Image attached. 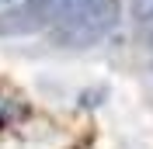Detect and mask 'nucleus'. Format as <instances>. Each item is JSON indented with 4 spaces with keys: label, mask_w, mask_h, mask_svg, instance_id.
Wrapping results in <instances>:
<instances>
[{
    "label": "nucleus",
    "mask_w": 153,
    "mask_h": 149,
    "mask_svg": "<svg viewBox=\"0 0 153 149\" xmlns=\"http://www.w3.org/2000/svg\"><path fill=\"white\" fill-rule=\"evenodd\" d=\"M153 14V0H132V18L136 21H146Z\"/></svg>",
    "instance_id": "3"
},
{
    "label": "nucleus",
    "mask_w": 153,
    "mask_h": 149,
    "mask_svg": "<svg viewBox=\"0 0 153 149\" xmlns=\"http://www.w3.org/2000/svg\"><path fill=\"white\" fill-rule=\"evenodd\" d=\"M118 24V0H87L84 7H76L70 18H63L56 24V42L70 49L94 45L108 31Z\"/></svg>",
    "instance_id": "1"
},
{
    "label": "nucleus",
    "mask_w": 153,
    "mask_h": 149,
    "mask_svg": "<svg viewBox=\"0 0 153 149\" xmlns=\"http://www.w3.org/2000/svg\"><path fill=\"white\" fill-rule=\"evenodd\" d=\"M143 24H146V28H150V38H153V14H150V18L143 21Z\"/></svg>",
    "instance_id": "4"
},
{
    "label": "nucleus",
    "mask_w": 153,
    "mask_h": 149,
    "mask_svg": "<svg viewBox=\"0 0 153 149\" xmlns=\"http://www.w3.org/2000/svg\"><path fill=\"white\" fill-rule=\"evenodd\" d=\"M87 0H25L18 10H10L0 18V31H38V28H56L63 18H70L76 7H84Z\"/></svg>",
    "instance_id": "2"
}]
</instances>
